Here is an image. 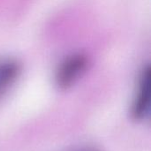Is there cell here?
<instances>
[{"label":"cell","mask_w":151,"mask_h":151,"mask_svg":"<svg viewBox=\"0 0 151 151\" xmlns=\"http://www.w3.org/2000/svg\"><path fill=\"white\" fill-rule=\"evenodd\" d=\"M88 58L82 53H74L65 58L56 72V83L60 88L73 86L85 73L88 66Z\"/></svg>","instance_id":"cell-1"},{"label":"cell","mask_w":151,"mask_h":151,"mask_svg":"<svg viewBox=\"0 0 151 151\" xmlns=\"http://www.w3.org/2000/svg\"><path fill=\"white\" fill-rule=\"evenodd\" d=\"M20 72L19 65L12 59H0V96L15 82Z\"/></svg>","instance_id":"cell-3"},{"label":"cell","mask_w":151,"mask_h":151,"mask_svg":"<svg viewBox=\"0 0 151 151\" xmlns=\"http://www.w3.org/2000/svg\"><path fill=\"white\" fill-rule=\"evenodd\" d=\"M151 70L148 65L142 72L137 93L132 107V114L136 119H143L149 115L150 106Z\"/></svg>","instance_id":"cell-2"},{"label":"cell","mask_w":151,"mask_h":151,"mask_svg":"<svg viewBox=\"0 0 151 151\" xmlns=\"http://www.w3.org/2000/svg\"><path fill=\"white\" fill-rule=\"evenodd\" d=\"M79 151H97V150H91V149H88V150H79Z\"/></svg>","instance_id":"cell-4"}]
</instances>
